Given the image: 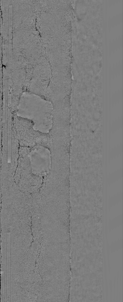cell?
I'll return each instance as SVG.
<instances>
[{"instance_id": "obj_1", "label": "cell", "mask_w": 123, "mask_h": 302, "mask_svg": "<svg viewBox=\"0 0 123 302\" xmlns=\"http://www.w3.org/2000/svg\"><path fill=\"white\" fill-rule=\"evenodd\" d=\"M17 115L32 120L34 129L49 133L53 125L51 103L40 96L25 92L19 99Z\"/></svg>"}, {"instance_id": "obj_2", "label": "cell", "mask_w": 123, "mask_h": 302, "mask_svg": "<svg viewBox=\"0 0 123 302\" xmlns=\"http://www.w3.org/2000/svg\"><path fill=\"white\" fill-rule=\"evenodd\" d=\"M32 172L39 176H47L51 168L50 149L41 145L31 148L28 154Z\"/></svg>"}]
</instances>
